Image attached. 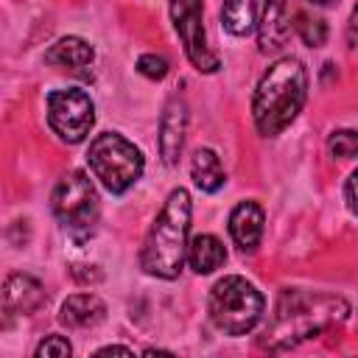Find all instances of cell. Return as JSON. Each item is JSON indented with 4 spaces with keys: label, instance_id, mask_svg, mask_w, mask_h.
I'll return each mask as SVG.
<instances>
[{
    "label": "cell",
    "instance_id": "cell-25",
    "mask_svg": "<svg viewBox=\"0 0 358 358\" xmlns=\"http://www.w3.org/2000/svg\"><path fill=\"white\" fill-rule=\"evenodd\" d=\"M310 3H316V6H330V3H336V0H310Z\"/></svg>",
    "mask_w": 358,
    "mask_h": 358
},
{
    "label": "cell",
    "instance_id": "cell-24",
    "mask_svg": "<svg viewBox=\"0 0 358 358\" xmlns=\"http://www.w3.org/2000/svg\"><path fill=\"white\" fill-rule=\"evenodd\" d=\"M112 352H117V355H131V350H129V347H117V344H112V347H103V350H98V355H112Z\"/></svg>",
    "mask_w": 358,
    "mask_h": 358
},
{
    "label": "cell",
    "instance_id": "cell-20",
    "mask_svg": "<svg viewBox=\"0 0 358 358\" xmlns=\"http://www.w3.org/2000/svg\"><path fill=\"white\" fill-rule=\"evenodd\" d=\"M36 355L39 358H64V355H70V341L64 336H48L36 347Z\"/></svg>",
    "mask_w": 358,
    "mask_h": 358
},
{
    "label": "cell",
    "instance_id": "cell-22",
    "mask_svg": "<svg viewBox=\"0 0 358 358\" xmlns=\"http://www.w3.org/2000/svg\"><path fill=\"white\" fill-rule=\"evenodd\" d=\"M347 199H350V207L358 213V171H352L347 179Z\"/></svg>",
    "mask_w": 358,
    "mask_h": 358
},
{
    "label": "cell",
    "instance_id": "cell-11",
    "mask_svg": "<svg viewBox=\"0 0 358 358\" xmlns=\"http://www.w3.org/2000/svg\"><path fill=\"white\" fill-rule=\"evenodd\" d=\"M288 36H291V17H288L285 0H266L263 17H260V28H257L260 50L263 53H274L288 42Z\"/></svg>",
    "mask_w": 358,
    "mask_h": 358
},
{
    "label": "cell",
    "instance_id": "cell-3",
    "mask_svg": "<svg viewBox=\"0 0 358 358\" xmlns=\"http://www.w3.org/2000/svg\"><path fill=\"white\" fill-rule=\"evenodd\" d=\"M187 229H190V196L185 187L168 193L140 255V263L148 274L173 280L182 271L187 252Z\"/></svg>",
    "mask_w": 358,
    "mask_h": 358
},
{
    "label": "cell",
    "instance_id": "cell-4",
    "mask_svg": "<svg viewBox=\"0 0 358 358\" xmlns=\"http://www.w3.org/2000/svg\"><path fill=\"white\" fill-rule=\"evenodd\" d=\"M263 294L243 277L229 274L224 280H218L210 291V319L213 324L227 333V336H243L249 333L260 316H263Z\"/></svg>",
    "mask_w": 358,
    "mask_h": 358
},
{
    "label": "cell",
    "instance_id": "cell-2",
    "mask_svg": "<svg viewBox=\"0 0 358 358\" xmlns=\"http://www.w3.org/2000/svg\"><path fill=\"white\" fill-rule=\"evenodd\" d=\"M308 95V73L299 59L285 56L274 62L260 78L252 101L255 126L260 134H280L302 109Z\"/></svg>",
    "mask_w": 358,
    "mask_h": 358
},
{
    "label": "cell",
    "instance_id": "cell-1",
    "mask_svg": "<svg viewBox=\"0 0 358 358\" xmlns=\"http://www.w3.org/2000/svg\"><path fill=\"white\" fill-rule=\"evenodd\" d=\"M347 302L341 296L330 294H310V291H288L282 294L271 327L266 330L263 347L268 350H288L316 333H322L327 324L341 322L347 316Z\"/></svg>",
    "mask_w": 358,
    "mask_h": 358
},
{
    "label": "cell",
    "instance_id": "cell-19",
    "mask_svg": "<svg viewBox=\"0 0 358 358\" xmlns=\"http://www.w3.org/2000/svg\"><path fill=\"white\" fill-rule=\"evenodd\" d=\"M327 148H330V154L338 157V159L358 157V131H350V129L333 131L330 140H327Z\"/></svg>",
    "mask_w": 358,
    "mask_h": 358
},
{
    "label": "cell",
    "instance_id": "cell-21",
    "mask_svg": "<svg viewBox=\"0 0 358 358\" xmlns=\"http://www.w3.org/2000/svg\"><path fill=\"white\" fill-rule=\"evenodd\" d=\"M137 70H140L143 76H148V78H165L168 62H165L162 56H157V53H145V56L137 59Z\"/></svg>",
    "mask_w": 358,
    "mask_h": 358
},
{
    "label": "cell",
    "instance_id": "cell-14",
    "mask_svg": "<svg viewBox=\"0 0 358 358\" xmlns=\"http://www.w3.org/2000/svg\"><path fill=\"white\" fill-rule=\"evenodd\" d=\"M92 59H95L92 45H87V42L78 39V36H64V39H59V42L45 53V62H48V64H53V67H67V70H81V67H87Z\"/></svg>",
    "mask_w": 358,
    "mask_h": 358
},
{
    "label": "cell",
    "instance_id": "cell-18",
    "mask_svg": "<svg viewBox=\"0 0 358 358\" xmlns=\"http://www.w3.org/2000/svg\"><path fill=\"white\" fill-rule=\"evenodd\" d=\"M294 28H296V34L302 36V42H305L308 48H322L324 39H327V25H324V20L310 17V14H305V11L296 14Z\"/></svg>",
    "mask_w": 358,
    "mask_h": 358
},
{
    "label": "cell",
    "instance_id": "cell-23",
    "mask_svg": "<svg viewBox=\"0 0 358 358\" xmlns=\"http://www.w3.org/2000/svg\"><path fill=\"white\" fill-rule=\"evenodd\" d=\"M347 42H350V45H358V6H355V11H352L350 28H347Z\"/></svg>",
    "mask_w": 358,
    "mask_h": 358
},
{
    "label": "cell",
    "instance_id": "cell-8",
    "mask_svg": "<svg viewBox=\"0 0 358 358\" xmlns=\"http://www.w3.org/2000/svg\"><path fill=\"white\" fill-rule=\"evenodd\" d=\"M171 17H173V28L185 45V53L196 64V70L215 73L221 67V62L207 48V36H204V25H201V0H171Z\"/></svg>",
    "mask_w": 358,
    "mask_h": 358
},
{
    "label": "cell",
    "instance_id": "cell-12",
    "mask_svg": "<svg viewBox=\"0 0 358 358\" xmlns=\"http://www.w3.org/2000/svg\"><path fill=\"white\" fill-rule=\"evenodd\" d=\"M263 210L255 201H241L229 215V235L243 252H255L263 238Z\"/></svg>",
    "mask_w": 358,
    "mask_h": 358
},
{
    "label": "cell",
    "instance_id": "cell-16",
    "mask_svg": "<svg viewBox=\"0 0 358 358\" xmlns=\"http://www.w3.org/2000/svg\"><path fill=\"white\" fill-rule=\"evenodd\" d=\"M193 182H196L201 190H207V193H215V190L227 182V173H224V168H221L215 151L199 148V151L193 154Z\"/></svg>",
    "mask_w": 358,
    "mask_h": 358
},
{
    "label": "cell",
    "instance_id": "cell-17",
    "mask_svg": "<svg viewBox=\"0 0 358 358\" xmlns=\"http://www.w3.org/2000/svg\"><path fill=\"white\" fill-rule=\"evenodd\" d=\"M255 6L257 0H224V8H221L224 28L235 36H246L255 28Z\"/></svg>",
    "mask_w": 358,
    "mask_h": 358
},
{
    "label": "cell",
    "instance_id": "cell-13",
    "mask_svg": "<svg viewBox=\"0 0 358 358\" xmlns=\"http://www.w3.org/2000/svg\"><path fill=\"white\" fill-rule=\"evenodd\" d=\"M103 316H106V305L95 294L67 296L62 305V313H59V319L67 327H95L98 322H103Z\"/></svg>",
    "mask_w": 358,
    "mask_h": 358
},
{
    "label": "cell",
    "instance_id": "cell-7",
    "mask_svg": "<svg viewBox=\"0 0 358 358\" xmlns=\"http://www.w3.org/2000/svg\"><path fill=\"white\" fill-rule=\"evenodd\" d=\"M48 123L64 143H81L95 123V106L84 90H53L48 95Z\"/></svg>",
    "mask_w": 358,
    "mask_h": 358
},
{
    "label": "cell",
    "instance_id": "cell-5",
    "mask_svg": "<svg viewBox=\"0 0 358 358\" xmlns=\"http://www.w3.org/2000/svg\"><path fill=\"white\" fill-rule=\"evenodd\" d=\"M87 162L109 193H123L143 176L140 148L115 131H103L90 143Z\"/></svg>",
    "mask_w": 358,
    "mask_h": 358
},
{
    "label": "cell",
    "instance_id": "cell-9",
    "mask_svg": "<svg viewBox=\"0 0 358 358\" xmlns=\"http://www.w3.org/2000/svg\"><path fill=\"white\" fill-rule=\"evenodd\" d=\"M185 123H187L185 101L171 98L165 112H162V120H159V151H162V159L168 165L179 162V154L185 145Z\"/></svg>",
    "mask_w": 358,
    "mask_h": 358
},
{
    "label": "cell",
    "instance_id": "cell-6",
    "mask_svg": "<svg viewBox=\"0 0 358 358\" xmlns=\"http://www.w3.org/2000/svg\"><path fill=\"white\" fill-rule=\"evenodd\" d=\"M50 210L76 241L90 238L98 224V193L90 176L84 171H70L64 179H59L50 196Z\"/></svg>",
    "mask_w": 358,
    "mask_h": 358
},
{
    "label": "cell",
    "instance_id": "cell-15",
    "mask_svg": "<svg viewBox=\"0 0 358 358\" xmlns=\"http://www.w3.org/2000/svg\"><path fill=\"white\" fill-rule=\"evenodd\" d=\"M227 260V249L215 235H196L187 246V263L196 274H210Z\"/></svg>",
    "mask_w": 358,
    "mask_h": 358
},
{
    "label": "cell",
    "instance_id": "cell-10",
    "mask_svg": "<svg viewBox=\"0 0 358 358\" xmlns=\"http://www.w3.org/2000/svg\"><path fill=\"white\" fill-rule=\"evenodd\" d=\"M45 305L42 285L28 274H8L3 282V310L8 316L14 313H34Z\"/></svg>",
    "mask_w": 358,
    "mask_h": 358
}]
</instances>
